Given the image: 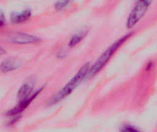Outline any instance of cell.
<instances>
[{
  "label": "cell",
  "instance_id": "obj_1",
  "mask_svg": "<svg viewBox=\"0 0 157 132\" xmlns=\"http://www.w3.org/2000/svg\"><path fill=\"white\" fill-rule=\"evenodd\" d=\"M90 68V67L89 62H86L83 65H82L78 72L65 85V86L50 100L49 104H55L69 95L77 86V85L80 83L82 79L86 76V75L88 73Z\"/></svg>",
  "mask_w": 157,
  "mask_h": 132
},
{
  "label": "cell",
  "instance_id": "obj_2",
  "mask_svg": "<svg viewBox=\"0 0 157 132\" xmlns=\"http://www.w3.org/2000/svg\"><path fill=\"white\" fill-rule=\"evenodd\" d=\"M133 34L132 32L128 33L125 35L121 37L120 39L114 42L99 57V59L96 61V62L90 67L88 75L90 76H92L99 72L107 64L109 60L110 59L112 56L115 53V52L120 47V46L123 44L126 40H128Z\"/></svg>",
  "mask_w": 157,
  "mask_h": 132
},
{
  "label": "cell",
  "instance_id": "obj_3",
  "mask_svg": "<svg viewBox=\"0 0 157 132\" xmlns=\"http://www.w3.org/2000/svg\"><path fill=\"white\" fill-rule=\"evenodd\" d=\"M151 2V1L144 0L137 2L128 18L126 21V27L128 28L133 27L142 18L148 10Z\"/></svg>",
  "mask_w": 157,
  "mask_h": 132
},
{
  "label": "cell",
  "instance_id": "obj_4",
  "mask_svg": "<svg viewBox=\"0 0 157 132\" xmlns=\"http://www.w3.org/2000/svg\"><path fill=\"white\" fill-rule=\"evenodd\" d=\"M6 40L11 43L23 44L36 42L40 39L37 37L31 34L20 32H12L7 35Z\"/></svg>",
  "mask_w": 157,
  "mask_h": 132
},
{
  "label": "cell",
  "instance_id": "obj_5",
  "mask_svg": "<svg viewBox=\"0 0 157 132\" xmlns=\"http://www.w3.org/2000/svg\"><path fill=\"white\" fill-rule=\"evenodd\" d=\"M42 89H43V87H42L40 89L37 90L34 94L31 95L30 97H28L27 98L20 100L19 103L15 107L11 109L10 110H9L7 112L6 115L7 116H14V115H17V114L20 113L29 105V104L33 100V99L37 97V95L39 94V93H40L42 91Z\"/></svg>",
  "mask_w": 157,
  "mask_h": 132
},
{
  "label": "cell",
  "instance_id": "obj_6",
  "mask_svg": "<svg viewBox=\"0 0 157 132\" xmlns=\"http://www.w3.org/2000/svg\"><path fill=\"white\" fill-rule=\"evenodd\" d=\"M31 15V11L29 9L23 10L21 13L13 12L11 14L10 20L13 23H20L26 21L30 18Z\"/></svg>",
  "mask_w": 157,
  "mask_h": 132
},
{
  "label": "cell",
  "instance_id": "obj_7",
  "mask_svg": "<svg viewBox=\"0 0 157 132\" xmlns=\"http://www.w3.org/2000/svg\"><path fill=\"white\" fill-rule=\"evenodd\" d=\"M21 64L19 61L13 59H7L2 61L1 65V70L2 72H7L19 68Z\"/></svg>",
  "mask_w": 157,
  "mask_h": 132
},
{
  "label": "cell",
  "instance_id": "obj_8",
  "mask_svg": "<svg viewBox=\"0 0 157 132\" xmlns=\"http://www.w3.org/2000/svg\"><path fill=\"white\" fill-rule=\"evenodd\" d=\"M32 90H33V86L31 84L28 83L23 84L20 87L18 91V94H17L18 98L20 100L27 98L32 92Z\"/></svg>",
  "mask_w": 157,
  "mask_h": 132
},
{
  "label": "cell",
  "instance_id": "obj_9",
  "mask_svg": "<svg viewBox=\"0 0 157 132\" xmlns=\"http://www.w3.org/2000/svg\"><path fill=\"white\" fill-rule=\"evenodd\" d=\"M85 34H86V33L82 32L81 34H77L74 35L70 40L68 45L69 46H75L76 44H77L78 42H80L82 40V39L84 37Z\"/></svg>",
  "mask_w": 157,
  "mask_h": 132
},
{
  "label": "cell",
  "instance_id": "obj_10",
  "mask_svg": "<svg viewBox=\"0 0 157 132\" xmlns=\"http://www.w3.org/2000/svg\"><path fill=\"white\" fill-rule=\"evenodd\" d=\"M71 2L70 1H58L55 4V9L57 10H61L62 9L64 8L67 4H69Z\"/></svg>",
  "mask_w": 157,
  "mask_h": 132
},
{
  "label": "cell",
  "instance_id": "obj_11",
  "mask_svg": "<svg viewBox=\"0 0 157 132\" xmlns=\"http://www.w3.org/2000/svg\"><path fill=\"white\" fill-rule=\"evenodd\" d=\"M121 131H133V132L139 131V130H137V128H136L135 127H134L130 125H126L124 126L122 128Z\"/></svg>",
  "mask_w": 157,
  "mask_h": 132
},
{
  "label": "cell",
  "instance_id": "obj_12",
  "mask_svg": "<svg viewBox=\"0 0 157 132\" xmlns=\"http://www.w3.org/2000/svg\"><path fill=\"white\" fill-rule=\"evenodd\" d=\"M20 117L21 116H17V117H16L15 119H13L12 120H10V122H9V125H13V124H14V123H15L19 119H20Z\"/></svg>",
  "mask_w": 157,
  "mask_h": 132
},
{
  "label": "cell",
  "instance_id": "obj_13",
  "mask_svg": "<svg viewBox=\"0 0 157 132\" xmlns=\"http://www.w3.org/2000/svg\"><path fill=\"white\" fill-rule=\"evenodd\" d=\"M0 19H1V21H0V25H1V26H2V25H3V24L4 23L5 21L4 20V15H3V13H2V12L1 13Z\"/></svg>",
  "mask_w": 157,
  "mask_h": 132
},
{
  "label": "cell",
  "instance_id": "obj_14",
  "mask_svg": "<svg viewBox=\"0 0 157 132\" xmlns=\"http://www.w3.org/2000/svg\"><path fill=\"white\" fill-rule=\"evenodd\" d=\"M152 66H153V63L152 62H148V64H147V67H146V70H150L151 67H152Z\"/></svg>",
  "mask_w": 157,
  "mask_h": 132
}]
</instances>
